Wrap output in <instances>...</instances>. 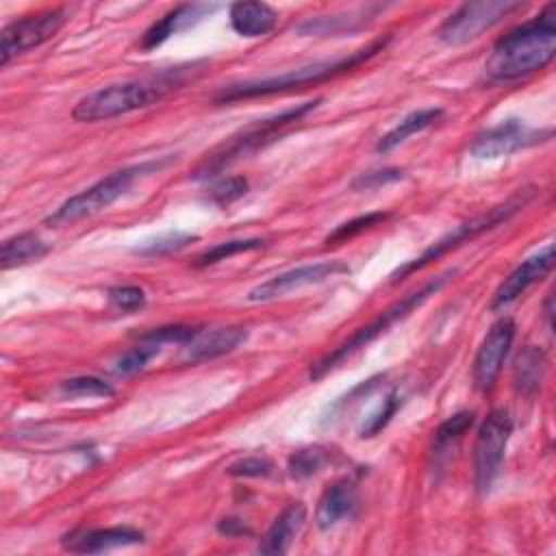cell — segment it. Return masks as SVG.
<instances>
[{"instance_id":"cell-1","label":"cell","mask_w":556,"mask_h":556,"mask_svg":"<svg viewBox=\"0 0 556 556\" xmlns=\"http://www.w3.org/2000/svg\"><path fill=\"white\" fill-rule=\"evenodd\" d=\"M556 54V7L547 4L536 17L502 35L484 65L495 83L526 78L552 63Z\"/></svg>"},{"instance_id":"cell-2","label":"cell","mask_w":556,"mask_h":556,"mask_svg":"<svg viewBox=\"0 0 556 556\" xmlns=\"http://www.w3.org/2000/svg\"><path fill=\"white\" fill-rule=\"evenodd\" d=\"M389 41H391V35H384V37L374 39L369 46H365V48H361V50H356V52H350L348 56H341V59L317 61V63H308V65H302V67L282 72V74H278V76L228 85V87H224V89L215 96V102H219V104H230V102L245 100V98L274 96V93H282V91L302 89V87H308V85L324 83V80H328V78L341 76V74L354 70V67L363 65L365 61H369L371 56H376L378 52H382Z\"/></svg>"},{"instance_id":"cell-3","label":"cell","mask_w":556,"mask_h":556,"mask_svg":"<svg viewBox=\"0 0 556 556\" xmlns=\"http://www.w3.org/2000/svg\"><path fill=\"white\" fill-rule=\"evenodd\" d=\"M180 83L182 80L178 78V72H165L159 78L102 87L76 102V106L72 109V119L100 122L132 113L137 109H148L163 100L169 91L178 89Z\"/></svg>"},{"instance_id":"cell-4","label":"cell","mask_w":556,"mask_h":556,"mask_svg":"<svg viewBox=\"0 0 556 556\" xmlns=\"http://www.w3.org/2000/svg\"><path fill=\"white\" fill-rule=\"evenodd\" d=\"M456 274V269H447L443 274H439L437 278L428 280L424 287L406 293L404 298H400L397 302H393L389 308H384L382 313H378L369 324L361 326L358 330H354L343 343H339L337 348H332L330 352H326L321 358H317L315 363H311L308 369V378L311 380H319L324 378L328 371H332L337 365H341L348 356H352L354 352L363 350L365 345H369L374 339H378L380 334H384L393 324L402 321L404 317H408L415 308H419L430 295H434L447 280H452Z\"/></svg>"},{"instance_id":"cell-5","label":"cell","mask_w":556,"mask_h":556,"mask_svg":"<svg viewBox=\"0 0 556 556\" xmlns=\"http://www.w3.org/2000/svg\"><path fill=\"white\" fill-rule=\"evenodd\" d=\"M319 102H321V98L311 100V102H302V104L285 109V111L271 115V117H265V119H258V122L250 124L239 135H232L226 143H222L217 150L206 154V159L193 169L191 176L198 178V180H206V178L217 176L230 163H235V161L261 150L269 141H274V137L280 135L282 128L300 122L304 115H308L313 109H317Z\"/></svg>"},{"instance_id":"cell-6","label":"cell","mask_w":556,"mask_h":556,"mask_svg":"<svg viewBox=\"0 0 556 556\" xmlns=\"http://www.w3.org/2000/svg\"><path fill=\"white\" fill-rule=\"evenodd\" d=\"M152 169H159V163H141V165L117 169L100 178L98 182L89 185L87 189L78 191L76 195L67 198L43 219V224L50 228H61V226H72L85 217H91L109 208L115 200H119L132 187L137 178L150 174Z\"/></svg>"},{"instance_id":"cell-7","label":"cell","mask_w":556,"mask_h":556,"mask_svg":"<svg viewBox=\"0 0 556 556\" xmlns=\"http://www.w3.org/2000/svg\"><path fill=\"white\" fill-rule=\"evenodd\" d=\"M532 195H534V189H532V187L519 189V191L513 193L506 202H502V204L489 208L486 213H482V215H478V217H473V219L460 224L458 228H454L452 232H447L445 237H441L439 241H434L430 248H426L417 258H413V261L404 263L402 267H397V269L391 274V282H400L402 278H406V276H410L413 271L426 267L428 263L441 258L443 254H447V252L460 248L463 243H469L471 239L480 237L482 232L493 230L495 226L508 222L515 213H519V211L532 200Z\"/></svg>"},{"instance_id":"cell-8","label":"cell","mask_w":556,"mask_h":556,"mask_svg":"<svg viewBox=\"0 0 556 556\" xmlns=\"http://www.w3.org/2000/svg\"><path fill=\"white\" fill-rule=\"evenodd\" d=\"M523 2L513 0H478L465 2L439 26L437 37L447 46H463L478 39L484 30L500 24L515 11H521Z\"/></svg>"},{"instance_id":"cell-9","label":"cell","mask_w":556,"mask_h":556,"mask_svg":"<svg viewBox=\"0 0 556 556\" xmlns=\"http://www.w3.org/2000/svg\"><path fill=\"white\" fill-rule=\"evenodd\" d=\"M510 432V415L502 408L491 410L480 424L473 443V482L478 493H486L497 478Z\"/></svg>"},{"instance_id":"cell-10","label":"cell","mask_w":556,"mask_h":556,"mask_svg":"<svg viewBox=\"0 0 556 556\" xmlns=\"http://www.w3.org/2000/svg\"><path fill=\"white\" fill-rule=\"evenodd\" d=\"M67 20L65 7L37 11L9 22L0 33V65L4 67L13 56L24 54L48 39H52Z\"/></svg>"},{"instance_id":"cell-11","label":"cell","mask_w":556,"mask_h":556,"mask_svg":"<svg viewBox=\"0 0 556 556\" xmlns=\"http://www.w3.org/2000/svg\"><path fill=\"white\" fill-rule=\"evenodd\" d=\"M552 135H554L552 128H532L519 119H506L480 132L471 141L469 152L476 159H500V156H508L513 152L539 146L543 141H549Z\"/></svg>"},{"instance_id":"cell-12","label":"cell","mask_w":556,"mask_h":556,"mask_svg":"<svg viewBox=\"0 0 556 556\" xmlns=\"http://www.w3.org/2000/svg\"><path fill=\"white\" fill-rule=\"evenodd\" d=\"M515 321L510 317H500L484 334L476 356H473V367H471V378L473 387L480 393H486L493 389L504 361L508 356V350L515 339Z\"/></svg>"},{"instance_id":"cell-13","label":"cell","mask_w":556,"mask_h":556,"mask_svg":"<svg viewBox=\"0 0 556 556\" xmlns=\"http://www.w3.org/2000/svg\"><path fill=\"white\" fill-rule=\"evenodd\" d=\"M348 271H350V267L343 261H319V263H311V265H300V267L287 269L282 274L271 276L269 280L256 285L254 289L248 291V300L250 302H269V300L287 295L295 289L317 285V282H324L328 278H334V276L348 274Z\"/></svg>"},{"instance_id":"cell-14","label":"cell","mask_w":556,"mask_h":556,"mask_svg":"<svg viewBox=\"0 0 556 556\" xmlns=\"http://www.w3.org/2000/svg\"><path fill=\"white\" fill-rule=\"evenodd\" d=\"M554 267V245L543 248L539 254L526 258L521 265H517L495 289L493 300H491V308H504L508 304H513L519 295H523L534 282L543 280Z\"/></svg>"},{"instance_id":"cell-15","label":"cell","mask_w":556,"mask_h":556,"mask_svg":"<svg viewBox=\"0 0 556 556\" xmlns=\"http://www.w3.org/2000/svg\"><path fill=\"white\" fill-rule=\"evenodd\" d=\"M245 339H248V328L245 326H224V328L198 330L195 337L187 345H182L185 361H189V363L211 361L215 356L232 352Z\"/></svg>"},{"instance_id":"cell-16","label":"cell","mask_w":556,"mask_h":556,"mask_svg":"<svg viewBox=\"0 0 556 556\" xmlns=\"http://www.w3.org/2000/svg\"><path fill=\"white\" fill-rule=\"evenodd\" d=\"M143 541V532L130 526H113V528H98V530H85L74 532L63 539V547L78 554H98L113 547L135 545Z\"/></svg>"},{"instance_id":"cell-17","label":"cell","mask_w":556,"mask_h":556,"mask_svg":"<svg viewBox=\"0 0 556 556\" xmlns=\"http://www.w3.org/2000/svg\"><path fill=\"white\" fill-rule=\"evenodd\" d=\"M215 4H178L172 11H167L159 22H154L141 39V50H152L167 41L174 33L185 30L200 22L206 13H211Z\"/></svg>"},{"instance_id":"cell-18","label":"cell","mask_w":556,"mask_h":556,"mask_svg":"<svg viewBox=\"0 0 556 556\" xmlns=\"http://www.w3.org/2000/svg\"><path fill=\"white\" fill-rule=\"evenodd\" d=\"M356 484L350 478L332 482L319 497L315 510V523L319 530L332 528L343 517H350L356 508Z\"/></svg>"},{"instance_id":"cell-19","label":"cell","mask_w":556,"mask_h":556,"mask_svg":"<svg viewBox=\"0 0 556 556\" xmlns=\"http://www.w3.org/2000/svg\"><path fill=\"white\" fill-rule=\"evenodd\" d=\"M304 519H306V508H304L302 502L287 504L278 513V517L271 521L265 536L261 539L258 552L261 554H282V552H287L291 541L295 539V534L302 530Z\"/></svg>"},{"instance_id":"cell-20","label":"cell","mask_w":556,"mask_h":556,"mask_svg":"<svg viewBox=\"0 0 556 556\" xmlns=\"http://www.w3.org/2000/svg\"><path fill=\"white\" fill-rule=\"evenodd\" d=\"M278 13L265 2H235L230 7V26L243 37H261L274 30Z\"/></svg>"},{"instance_id":"cell-21","label":"cell","mask_w":556,"mask_h":556,"mask_svg":"<svg viewBox=\"0 0 556 556\" xmlns=\"http://www.w3.org/2000/svg\"><path fill=\"white\" fill-rule=\"evenodd\" d=\"M48 250H50L48 243L30 230L13 235L4 239L0 245V267L11 269L17 265H26L30 261H39L41 256L48 254Z\"/></svg>"},{"instance_id":"cell-22","label":"cell","mask_w":556,"mask_h":556,"mask_svg":"<svg viewBox=\"0 0 556 556\" xmlns=\"http://www.w3.org/2000/svg\"><path fill=\"white\" fill-rule=\"evenodd\" d=\"M441 115H443V111L439 106H428V109H419V111L408 113L400 124H395L387 135L380 137V141L376 143V150L378 152L393 150L395 146L404 143L408 137H413V135L426 130L428 126H432Z\"/></svg>"},{"instance_id":"cell-23","label":"cell","mask_w":556,"mask_h":556,"mask_svg":"<svg viewBox=\"0 0 556 556\" xmlns=\"http://www.w3.org/2000/svg\"><path fill=\"white\" fill-rule=\"evenodd\" d=\"M543 371H545V354L534 345H526L515 358V367H513V374H515L513 380L517 391L523 395H532L541 387Z\"/></svg>"},{"instance_id":"cell-24","label":"cell","mask_w":556,"mask_h":556,"mask_svg":"<svg viewBox=\"0 0 556 556\" xmlns=\"http://www.w3.org/2000/svg\"><path fill=\"white\" fill-rule=\"evenodd\" d=\"M328 460H330L328 450H324V447H319V445H308V447L295 450V452L289 456L287 469H289V476H291V478L304 480V478L315 476Z\"/></svg>"},{"instance_id":"cell-25","label":"cell","mask_w":556,"mask_h":556,"mask_svg":"<svg viewBox=\"0 0 556 556\" xmlns=\"http://www.w3.org/2000/svg\"><path fill=\"white\" fill-rule=\"evenodd\" d=\"M265 241L263 239H232V241H222L204 252H200L193 261L195 267H208V265H215L219 261H226L235 254H241V252H250V250H258L263 248Z\"/></svg>"},{"instance_id":"cell-26","label":"cell","mask_w":556,"mask_h":556,"mask_svg":"<svg viewBox=\"0 0 556 556\" xmlns=\"http://www.w3.org/2000/svg\"><path fill=\"white\" fill-rule=\"evenodd\" d=\"M161 352V345L150 343L146 339H137V345H132L128 352H124L117 361H115V374L117 376H132L141 369H146V365Z\"/></svg>"},{"instance_id":"cell-27","label":"cell","mask_w":556,"mask_h":556,"mask_svg":"<svg viewBox=\"0 0 556 556\" xmlns=\"http://www.w3.org/2000/svg\"><path fill=\"white\" fill-rule=\"evenodd\" d=\"M387 217H389L387 211H374V213L358 215V217H354V219H350V222L339 224V226L326 237V243H328V245H330V243H345V241L354 239L356 235L365 232L367 228L382 224Z\"/></svg>"},{"instance_id":"cell-28","label":"cell","mask_w":556,"mask_h":556,"mask_svg":"<svg viewBox=\"0 0 556 556\" xmlns=\"http://www.w3.org/2000/svg\"><path fill=\"white\" fill-rule=\"evenodd\" d=\"M61 393L70 397H109L115 389L96 376H76L61 382Z\"/></svg>"},{"instance_id":"cell-29","label":"cell","mask_w":556,"mask_h":556,"mask_svg":"<svg viewBox=\"0 0 556 556\" xmlns=\"http://www.w3.org/2000/svg\"><path fill=\"white\" fill-rule=\"evenodd\" d=\"M471 424H473V413L471 410H463V413H456L450 419H445L437 428V432H434V450H437V454L443 447H447L452 441L460 439L471 428Z\"/></svg>"},{"instance_id":"cell-30","label":"cell","mask_w":556,"mask_h":556,"mask_svg":"<svg viewBox=\"0 0 556 556\" xmlns=\"http://www.w3.org/2000/svg\"><path fill=\"white\" fill-rule=\"evenodd\" d=\"M106 298L109 302L117 308V311H124V313H135L139 308L146 306V293L141 287H135V285H117V287H111L106 291Z\"/></svg>"},{"instance_id":"cell-31","label":"cell","mask_w":556,"mask_h":556,"mask_svg":"<svg viewBox=\"0 0 556 556\" xmlns=\"http://www.w3.org/2000/svg\"><path fill=\"white\" fill-rule=\"evenodd\" d=\"M397 406H400V397H397L395 391H391V393L384 397L382 406H380L371 417H367L365 424L361 426V430H358V432H361V439L376 437V434L391 421V417L395 415Z\"/></svg>"},{"instance_id":"cell-32","label":"cell","mask_w":556,"mask_h":556,"mask_svg":"<svg viewBox=\"0 0 556 556\" xmlns=\"http://www.w3.org/2000/svg\"><path fill=\"white\" fill-rule=\"evenodd\" d=\"M193 239L195 237L189 235V232H165V235L156 237L154 241L146 243L143 248H137V252L141 256H161V254H169V252H176V250L185 248Z\"/></svg>"},{"instance_id":"cell-33","label":"cell","mask_w":556,"mask_h":556,"mask_svg":"<svg viewBox=\"0 0 556 556\" xmlns=\"http://www.w3.org/2000/svg\"><path fill=\"white\" fill-rule=\"evenodd\" d=\"M248 191V180L243 176H230L219 180L211 191H208V200L217 206H228L235 200H239L243 193Z\"/></svg>"},{"instance_id":"cell-34","label":"cell","mask_w":556,"mask_h":556,"mask_svg":"<svg viewBox=\"0 0 556 556\" xmlns=\"http://www.w3.org/2000/svg\"><path fill=\"white\" fill-rule=\"evenodd\" d=\"M271 469H274L271 460H267L263 456H248V458L232 463L228 467V473L237 476V478H263V476H269Z\"/></svg>"},{"instance_id":"cell-35","label":"cell","mask_w":556,"mask_h":556,"mask_svg":"<svg viewBox=\"0 0 556 556\" xmlns=\"http://www.w3.org/2000/svg\"><path fill=\"white\" fill-rule=\"evenodd\" d=\"M402 178V169H395V167H384V169H376V172H367V174H361L354 182H352V189L356 191H363V189H378L382 185H389V182H395Z\"/></svg>"},{"instance_id":"cell-36","label":"cell","mask_w":556,"mask_h":556,"mask_svg":"<svg viewBox=\"0 0 556 556\" xmlns=\"http://www.w3.org/2000/svg\"><path fill=\"white\" fill-rule=\"evenodd\" d=\"M217 530H219L222 534H226V536H243V534H250V528H248L241 519H237V517H224V519H219Z\"/></svg>"},{"instance_id":"cell-37","label":"cell","mask_w":556,"mask_h":556,"mask_svg":"<svg viewBox=\"0 0 556 556\" xmlns=\"http://www.w3.org/2000/svg\"><path fill=\"white\" fill-rule=\"evenodd\" d=\"M552 300H554V298H552V293H549V295H547V302H545V319H547V326H549V328H552Z\"/></svg>"}]
</instances>
